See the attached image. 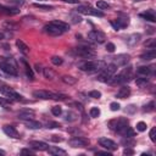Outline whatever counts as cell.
Segmentation results:
<instances>
[{
    "mask_svg": "<svg viewBox=\"0 0 156 156\" xmlns=\"http://www.w3.org/2000/svg\"><path fill=\"white\" fill-rule=\"evenodd\" d=\"M129 94H130V88H129L128 85H123V87H121V88L118 89V91H117V94H116V98H118V99H124V98L129 96Z\"/></svg>",
    "mask_w": 156,
    "mask_h": 156,
    "instance_id": "44dd1931",
    "label": "cell"
},
{
    "mask_svg": "<svg viewBox=\"0 0 156 156\" xmlns=\"http://www.w3.org/2000/svg\"><path fill=\"white\" fill-rule=\"evenodd\" d=\"M21 62H22V65L24 66V72H26V76L30 79V80H33L34 79V73H33V71H32V68H30V66L28 65V62L24 60V58H22L21 60Z\"/></svg>",
    "mask_w": 156,
    "mask_h": 156,
    "instance_id": "cb8c5ba5",
    "label": "cell"
},
{
    "mask_svg": "<svg viewBox=\"0 0 156 156\" xmlns=\"http://www.w3.org/2000/svg\"><path fill=\"white\" fill-rule=\"evenodd\" d=\"M136 1H141V0H136Z\"/></svg>",
    "mask_w": 156,
    "mask_h": 156,
    "instance_id": "be15d7a7",
    "label": "cell"
},
{
    "mask_svg": "<svg viewBox=\"0 0 156 156\" xmlns=\"http://www.w3.org/2000/svg\"><path fill=\"white\" fill-rule=\"evenodd\" d=\"M139 39H140V34H132V35H129V37L127 38V44L134 45L135 43L139 41Z\"/></svg>",
    "mask_w": 156,
    "mask_h": 156,
    "instance_id": "f546056e",
    "label": "cell"
},
{
    "mask_svg": "<svg viewBox=\"0 0 156 156\" xmlns=\"http://www.w3.org/2000/svg\"><path fill=\"white\" fill-rule=\"evenodd\" d=\"M35 69H37V72H43V68L40 65H35Z\"/></svg>",
    "mask_w": 156,
    "mask_h": 156,
    "instance_id": "680465c9",
    "label": "cell"
},
{
    "mask_svg": "<svg viewBox=\"0 0 156 156\" xmlns=\"http://www.w3.org/2000/svg\"><path fill=\"white\" fill-rule=\"evenodd\" d=\"M98 143H99L100 146H102L104 149H106V150H108V151H115V150H117V147H118L117 144H116L113 140H111V139H108V138H105V136L99 138Z\"/></svg>",
    "mask_w": 156,
    "mask_h": 156,
    "instance_id": "4fadbf2b",
    "label": "cell"
},
{
    "mask_svg": "<svg viewBox=\"0 0 156 156\" xmlns=\"http://www.w3.org/2000/svg\"><path fill=\"white\" fill-rule=\"evenodd\" d=\"M57 127H60V124L56 122H48L46 123V128H57Z\"/></svg>",
    "mask_w": 156,
    "mask_h": 156,
    "instance_id": "681fc988",
    "label": "cell"
},
{
    "mask_svg": "<svg viewBox=\"0 0 156 156\" xmlns=\"http://www.w3.org/2000/svg\"><path fill=\"white\" fill-rule=\"evenodd\" d=\"M129 60H130V56L128 54H119V55H117V56H115L112 58L111 63H113L115 66L119 67V66H126L129 62Z\"/></svg>",
    "mask_w": 156,
    "mask_h": 156,
    "instance_id": "5bb4252c",
    "label": "cell"
},
{
    "mask_svg": "<svg viewBox=\"0 0 156 156\" xmlns=\"http://www.w3.org/2000/svg\"><path fill=\"white\" fill-rule=\"evenodd\" d=\"M21 155H34V151L30 150V149H22Z\"/></svg>",
    "mask_w": 156,
    "mask_h": 156,
    "instance_id": "c3c4849f",
    "label": "cell"
},
{
    "mask_svg": "<svg viewBox=\"0 0 156 156\" xmlns=\"http://www.w3.org/2000/svg\"><path fill=\"white\" fill-rule=\"evenodd\" d=\"M127 126H129V122H128V119L124 118V117L115 118V119H111V121L108 122V127H110L112 130L117 132V133H119V132H121L123 128H126Z\"/></svg>",
    "mask_w": 156,
    "mask_h": 156,
    "instance_id": "ba28073f",
    "label": "cell"
},
{
    "mask_svg": "<svg viewBox=\"0 0 156 156\" xmlns=\"http://www.w3.org/2000/svg\"><path fill=\"white\" fill-rule=\"evenodd\" d=\"M0 106L4 107L5 110H10L11 108V100L7 99L6 96L5 98H0Z\"/></svg>",
    "mask_w": 156,
    "mask_h": 156,
    "instance_id": "f1b7e54d",
    "label": "cell"
},
{
    "mask_svg": "<svg viewBox=\"0 0 156 156\" xmlns=\"http://www.w3.org/2000/svg\"><path fill=\"white\" fill-rule=\"evenodd\" d=\"M121 144H122V145H124V146H133V145H134V140H133L132 138L123 136V139H122Z\"/></svg>",
    "mask_w": 156,
    "mask_h": 156,
    "instance_id": "d6a6232c",
    "label": "cell"
},
{
    "mask_svg": "<svg viewBox=\"0 0 156 156\" xmlns=\"http://www.w3.org/2000/svg\"><path fill=\"white\" fill-rule=\"evenodd\" d=\"M77 12L83 13V15H91V16H96V17H104V12H101L100 10H96L91 6H87V5H79L77 7Z\"/></svg>",
    "mask_w": 156,
    "mask_h": 156,
    "instance_id": "30bf717a",
    "label": "cell"
},
{
    "mask_svg": "<svg viewBox=\"0 0 156 156\" xmlns=\"http://www.w3.org/2000/svg\"><path fill=\"white\" fill-rule=\"evenodd\" d=\"M136 130H139V132L146 130V123L145 122H138L136 123Z\"/></svg>",
    "mask_w": 156,
    "mask_h": 156,
    "instance_id": "b9f144b4",
    "label": "cell"
},
{
    "mask_svg": "<svg viewBox=\"0 0 156 156\" xmlns=\"http://www.w3.org/2000/svg\"><path fill=\"white\" fill-rule=\"evenodd\" d=\"M110 24H111V26L113 27V29H116V30H119V29H121V28H119V26L117 24V22H116L115 20H113V21H111V22H110Z\"/></svg>",
    "mask_w": 156,
    "mask_h": 156,
    "instance_id": "f907efd6",
    "label": "cell"
},
{
    "mask_svg": "<svg viewBox=\"0 0 156 156\" xmlns=\"http://www.w3.org/2000/svg\"><path fill=\"white\" fill-rule=\"evenodd\" d=\"M135 110H136V107H135L134 105H129V106H127L126 112H127V113H134V112H135Z\"/></svg>",
    "mask_w": 156,
    "mask_h": 156,
    "instance_id": "7dc6e473",
    "label": "cell"
},
{
    "mask_svg": "<svg viewBox=\"0 0 156 156\" xmlns=\"http://www.w3.org/2000/svg\"><path fill=\"white\" fill-rule=\"evenodd\" d=\"M150 139H151V141H156V128H151V130H150Z\"/></svg>",
    "mask_w": 156,
    "mask_h": 156,
    "instance_id": "f6af8a7d",
    "label": "cell"
},
{
    "mask_svg": "<svg viewBox=\"0 0 156 156\" xmlns=\"http://www.w3.org/2000/svg\"><path fill=\"white\" fill-rule=\"evenodd\" d=\"M2 39H4V34H2V33H0V41H1Z\"/></svg>",
    "mask_w": 156,
    "mask_h": 156,
    "instance_id": "94428289",
    "label": "cell"
},
{
    "mask_svg": "<svg viewBox=\"0 0 156 156\" xmlns=\"http://www.w3.org/2000/svg\"><path fill=\"white\" fill-rule=\"evenodd\" d=\"M105 67V62L100 61V60H88L84 62H80L78 65V68L83 72H88V73H93L96 71H101Z\"/></svg>",
    "mask_w": 156,
    "mask_h": 156,
    "instance_id": "7a4b0ae2",
    "label": "cell"
},
{
    "mask_svg": "<svg viewBox=\"0 0 156 156\" xmlns=\"http://www.w3.org/2000/svg\"><path fill=\"white\" fill-rule=\"evenodd\" d=\"M123 154H124V155H133V154H134V150H133V149H128V147H126V149L123 150Z\"/></svg>",
    "mask_w": 156,
    "mask_h": 156,
    "instance_id": "816d5d0a",
    "label": "cell"
},
{
    "mask_svg": "<svg viewBox=\"0 0 156 156\" xmlns=\"http://www.w3.org/2000/svg\"><path fill=\"white\" fill-rule=\"evenodd\" d=\"M72 18H73V22H74V23L82 21V17H79V16H72Z\"/></svg>",
    "mask_w": 156,
    "mask_h": 156,
    "instance_id": "9f6ffc18",
    "label": "cell"
},
{
    "mask_svg": "<svg viewBox=\"0 0 156 156\" xmlns=\"http://www.w3.org/2000/svg\"><path fill=\"white\" fill-rule=\"evenodd\" d=\"M2 130H4V133H5L6 135H9V136H11V138H15V139H18V138H20L18 132H17L16 128L12 127V126H4V127H2Z\"/></svg>",
    "mask_w": 156,
    "mask_h": 156,
    "instance_id": "ac0fdd59",
    "label": "cell"
},
{
    "mask_svg": "<svg viewBox=\"0 0 156 156\" xmlns=\"http://www.w3.org/2000/svg\"><path fill=\"white\" fill-rule=\"evenodd\" d=\"M154 73V67H149V66H140L136 68V74L139 77H149L150 74Z\"/></svg>",
    "mask_w": 156,
    "mask_h": 156,
    "instance_id": "9a60e30c",
    "label": "cell"
},
{
    "mask_svg": "<svg viewBox=\"0 0 156 156\" xmlns=\"http://www.w3.org/2000/svg\"><path fill=\"white\" fill-rule=\"evenodd\" d=\"M34 7L43 9V10H46V11H50V10L54 9V6H50V5H41V4H34Z\"/></svg>",
    "mask_w": 156,
    "mask_h": 156,
    "instance_id": "60d3db41",
    "label": "cell"
},
{
    "mask_svg": "<svg viewBox=\"0 0 156 156\" xmlns=\"http://www.w3.org/2000/svg\"><path fill=\"white\" fill-rule=\"evenodd\" d=\"M43 29H44V32H45L46 34H49V35H61V34H63L65 32H68V30H69V26H68V23H66V22L55 20V21H51L50 23L45 24Z\"/></svg>",
    "mask_w": 156,
    "mask_h": 156,
    "instance_id": "6da1fadb",
    "label": "cell"
},
{
    "mask_svg": "<svg viewBox=\"0 0 156 156\" xmlns=\"http://www.w3.org/2000/svg\"><path fill=\"white\" fill-rule=\"evenodd\" d=\"M51 113H52L54 116H60V115L62 113V107H61V106H54V107L51 108Z\"/></svg>",
    "mask_w": 156,
    "mask_h": 156,
    "instance_id": "f35d334b",
    "label": "cell"
},
{
    "mask_svg": "<svg viewBox=\"0 0 156 156\" xmlns=\"http://www.w3.org/2000/svg\"><path fill=\"white\" fill-rule=\"evenodd\" d=\"M139 16H140L141 18L146 20V21H150V22H155V21H156L155 11H154L152 9H150V10H146L145 12H141V13H140Z\"/></svg>",
    "mask_w": 156,
    "mask_h": 156,
    "instance_id": "ffe728a7",
    "label": "cell"
},
{
    "mask_svg": "<svg viewBox=\"0 0 156 156\" xmlns=\"http://www.w3.org/2000/svg\"><path fill=\"white\" fill-rule=\"evenodd\" d=\"M0 91L2 93L4 96H6L7 99H10L11 101H22L23 100V96L20 95L17 91H15L12 88H10L9 85H6L5 83H2L0 85Z\"/></svg>",
    "mask_w": 156,
    "mask_h": 156,
    "instance_id": "8992f818",
    "label": "cell"
},
{
    "mask_svg": "<svg viewBox=\"0 0 156 156\" xmlns=\"http://www.w3.org/2000/svg\"><path fill=\"white\" fill-rule=\"evenodd\" d=\"M5 154H6V152H5V151H4V150H1V149H0V155H1V156H4V155H5Z\"/></svg>",
    "mask_w": 156,
    "mask_h": 156,
    "instance_id": "91938a15",
    "label": "cell"
},
{
    "mask_svg": "<svg viewBox=\"0 0 156 156\" xmlns=\"http://www.w3.org/2000/svg\"><path fill=\"white\" fill-rule=\"evenodd\" d=\"M2 26H4V28H5V29H9V30H10V29H11V30H15V29L17 28V27H16V24H15V23H12V22H5Z\"/></svg>",
    "mask_w": 156,
    "mask_h": 156,
    "instance_id": "ab89813d",
    "label": "cell"
},
{
    "mask_svg": "<svg viewBox=\"0 0 156 156\" xmlns=\"http://www.w3.org/2000/svg\"><path fill=\"white\" fill-rule=\"evenodd\" d=\"M61 80H62L63 83L68 84V85H73V84L77 83V79H76L74 77H72V76H62Z\"/></svg>",
    "mask_w": 156,
    "mask_h": 156,
    "instance_id": "83f0119b",
    "label": "cell"
},
{
    "mask_svg": "<svg viewBox=\"0 0 156 156\" xmlns=\"http://www.w3.org/2000/svg\"><path fill=\"white\" fill-rule=\"evenodd\" d=\"M89 115H90V117L96 118V117H99V116H100V110H99L98 107H91V108H90V111H89Z\"/></svg>",
    "mask_w": 156,
    "mask_h": 156,
    "instance_id": "8d00e7d4",
    "label": "cell"
},
{
    "mask_svg": "<svg viewBox=\"0 0 156 156\" xmlns=\"http://www.w3.org/2000/svg\"><path fill=\"white\" fill-rule=\"evenodd\" d=\"M155 110V102L154 101H150L147 105H145L144 107H143V111L144 112H151V111H154Z\"/></svg>",
    "mask_w": 156,
    "mask_h": 156,
    "instance_id": "e575fe53",
    "label": "cell"
},
{
    "mask_svg": "<svg viewBox=\"0 0 156 156\" xmlns=\"http://www.w3.org/2000/svg\"><path fill=\"white\" fill-rule=\"evenodd\" d=\"M51 140H54V141H62L63 139L61 136H58V135H51Z\"/></svg>",
    "mask_w": 156,
    "mask_h": 156,
    "instance_id": "db71d44e",
    "label": "cell"
},
{
    "mask_svg": "<svg viewBox=\"0 0 156 156\" xmlns=\"http://www.w3.org/2000/svg\"><path fill=\"white\" fill-rule=\"evenodd\" d=\"M110 108H111V111H118L121 108V105L118 102H111L110 104Z\"/></svg>",
    "mask_w": 156,
    "mask_h": 156,
    "instance_id": "ee69618b",
    "label": "cell"
},
{
    "mask_svg": "<svg viewBox=\"0 0 156 156\" xmlns=\"http://www.w3.org/2000/svg\"><path fill=\"white\" fill-rule=\"evenodd\" d=\"M132 77H133V69L130 66H128V67L123 68L118 74H116V76L113 74L110 84H123V83H127Z\"/></svg>",
    "mask_w": 156,
    "mask_h": 156,
    "instance_id": "3957f363",
    "label": "cell"
},
{
    "mask_svg": "<svg viewBox=\"0 0 156 156\" xmlns=\"http://www.w3.org/2000/svg\"><path fill=\"white\" fill-rule=\"evenodd\" d=\"M51 62H52L55 66H60V65H62L63 60H62L60 56H52V57H51Z\"/></svg>",
    "mask_w": 156,
    "mask_h": 156,
    "instance_id": "74e56055",
    "label": "cell"
},
{
    "mask_svg": "<svg viewBox=\"0 0 156 156\" xmlns=\"http://www.w3.org/2000/svg\"><path fill=\"white\" fill-rule=\"evenodd\" d=\"M33 96L37 99H43V100H65L67 98L65 95L56 94V93H52L49 90H34Z\"/></svg>",
    "mask_w": 156,
    "mask_h": 156,
    "instance_id": "5b68a950",
    "label": "cell"
},
{
    "mask_svg": "<svg viewBox=\"0 0 156 156\" xmlns=\"http://www.w3.org/2000/svg\"><path fill=\"white\" fill-rule=\"evenodd\" d=\"M116 71H117V66H115L113 63L105 65V67L101 69V72L96 77V79L99 82H102V83H110L111 82V78L116 73Z\"/></svg>",
    "mask_w": 156,
    "mask_h": 156,
    "instance_id": "277c9868",
    "label": "cell"
},
{
    "mask_svg": "<svg viewBox=\"0 0 156 156\" xmlns=\"http://www.w3.org/2000/svg\"><path fill=\"white\" fill-rule=\"evenodd\" d=\"M61 1L68 2V4H78V2H79V0H61Z\"/></svg>",
    "mask_w": 156,
    "mask_h": 156,
    "instance_id": "6f0895ef",
    "label": "cell"
},
{
    "mask_svg": "<svg viewBox=\"0 0 156 156\" xmlns=\"http://www.w3.org/2000/svg\"><path fill=\"white\" fill-rule=\"evenodd\" d=\"M115 21L117 22V24L119 26V28H124V27H127L128 23H129L128 18H117V20H115Z\"/></svg>",
    "mask_w": 156,
    "mask_h": 156,
    "instance_id": "836d02e7",
    "label": "cell"
},
{
    "mask_svg": "<svg viewBox=\"0 0 156 156\" xmlns=\"http://www.w3.org/2000/svg\"><path fill=\"white\" fill-rule=\"evenodd\" d=\"M17 117L18 119H29V118H33L34 117V111L33 110H29V108H23L18 113H17Z\"/></svg>",
    "mask_w": 156,
    "mask_h": 156,
    "instance_id": "e0dca14e",
    "label": "cell"
},
{
    "mask_svg": "<svg viewBox=\"0 0 156 156\" xmlns=\"http://www.w3.org/2000/svg\"><path fill=\"white\" fill-rule=\"evenodd\" d=\"M89 96L94 98V99H99V98H101V93L98 90H91V91H89Z\"/></svg>",
    "mask_w": 156,
    "mask_h": 156,
    "instance_id": "7bdbcfd3",
    "label": "cell"
},
{
    "mask_svg": "<svg viewBox=\"0 0 156 156\" xmlns=\"http://www.w3.org/2000/svg\"><path fill=\"white\" fill-rule=\"evenodd\" d=\"M16 46L18 48L20 52H22L23 55H28V54H29V46H28L27 44H24L21 39L16 40Z\"/></svg>",
    "mask_w": 156,
    "mask_h": 156,
    "instance_id": "603a6c76",
    "label": "cell"
},
{
    "mask_svg": "<svg viewBox=\"0 0 156 156\" xmlns=\"http://www.w3.org/2000/svg\"><path fill=\"white\" fill-rule=\"evenodd\" d=\"M0 69H1L2 72H5L6 74H9V76L16 77V76L18 74V73H17L16 65H15L12 61H9V60L0 61Z\"/></svg>",
    "mask_w": 156,
    "mask_h": 156,
    "instance_id": "9c48e42d",
    "label": "cell"
},
{
    "mask_svg": "<svg viewBox=\"0 0 156 156\" xmlns=\"http://www.w3.org/2000/svg\"><path fill=\"white\" fill-rule=\"evenodd\" d=\"M50 155H66V151L63 150V149H60V147H57V146H51V147H48V150H46Z\"/></svg>",
    "mask_w": 156,
    "mask_h": 156,
    "instance_id": "484cf974",
    "label": "cell"
},
{
    "mask_svg": "<svg viewBox=\"0 0 156 156\" xmlns=\"http://www.w3.org/2000/svg\"><path fill=\"white\" fill-rule=\"evenodd\" d=\"M29 146L34 150H39V151H45L48 150L49 145L44 141H39V140H33V141H29Z\"/></svg>",
    "mask_w": 156,
    "mask_h": 156,
    "instance_id": "2e32d148",
    "label": "cell"
},
{
    "mask_svg": "<svg viewBox=\"0 0 156 156\" xmlns=\"http://www.w3.org/2000/svg\"><path fill=\"white\" fill-rule=\"evenodd\" d=\"M72 52L76 56H79V57H83V58H93L95 56V51L91 48H88V46H78V48H74L72 50Z\"/></svg>",
    "mask_w": 156,
    "mask_h": 156,
    "instance_id": "52a82bcc",
    "label": "cell"
},
{
    "mask_svg": "<svg viewBox=\"0 0 156 156\" xmlns=\"http://www.w3.org/2000/svg\"><path fill=\"white\" fill-rule=\"evenodd\" d=\"M68 144L72 147H84V146L89 145V139H87L84 136H73L68 140Z\"/></svg>",
    "mask_w": 156,
    "mask_h": 156,
    "instance_id": "7c38bea8",
    "label": "cell"
},
{
    "mask_svg": "<svg viewBox=\"0 0 156 156\" xmlns=\"http://www.w3.org/2000/svg\"><path fill=\"white\" fill-rule=\"evenodd\" d=\"M9 4H15V5H22L23 1L22 0H7Z\"/></svg>",
    "mask_w": 156,
    "mask_h": 156,
    "instance_id": "f5cc1de1",
    "label": "cell"
},
{
    "mask_svg": "<svg viewBox=\"0 0 156 156\" xmlns=\"http://www.w3.org/2000/svg\"><path fill=\"white\" fill-rule=\"evenodd\" d=\"M39 1H46V0H39Z\"/></svg>",
    "mask_w": 156,
    "mask_h": 156,
    "instance_id": "6125c7cd",
    "label": "cell"
},
{
    "mask_svg": "<svg viewBox=\"0 0 156 156\" xmlns=\"http://www.w3.org/2000/svg\"><path fill=\"white\" fill-rule=\"evenodd\" d=\"M155 57H156V50L155 49H149V50H146V52H144V54L140 55V58L141 60H145V61L154 60Z\"/></svg>",
    "mask_w": 156,
    "mask_h": 156,
    "instance_id": "7402d4cb",
    "label": "cell"
},
{
    "mask_svg": "<svg viewBox=\"0 0 156 156\" xmlns=\"http://www.w3.org/2000/svg\"><path fill=\"white\" fill-rule=\"evenodd\" d=\"M43 73H44V76H45L46 79H54L56 77V72L52 71L51 68H44L43 69Z\"/></svg>",
    "mask_w": 156,
    "mask_h": 156,
    "instance_id": "4316f807",
    "label": "cell"
},
{
    "mask_svg": "<svg viewBox=\"0 0 156 156\" xmlns=\"http://www.w3.org/2000/svg\"><path fill=\"white\" fill-rule=\"evenodd\" d=\"M88 39H89L90 41H93V43L101 44V43L105 41L106 35H105L102 32H100V30H90V32L88 33Z\"/></svg>",
    "mask_w": 156,
    "mask_h": 156,
    "instance_id": "8fae6325",
    "label": "cell"
},
{
    "mask_svg": "<svg viewBox=\"0 0 156 156\" xmlns=\"http://www.w3.org/2000/svg\"><path fill=\"white\" fill-rule=\"evenodd\" d=\"M96 7H98L99 10H107V9H110L111 6H110V4H107L106 1H104V0H99V1L96 2Z\"/></svg>",
    "mask_w": 156,
    "mask_h": 156,
    "instance_id": "1f68e13d",
    "label": "cell"
},
{
    "mask_svg": "<svg viewBox=\"0 0 156 156\" xmlns=\"http://www.w3.org/2000/svg\"><path fill=\"white\" fill-rule=\"evenodd\" d=\"M135 83H136L138 87L144 88V87H146L149 84V79H147V77H139V78H136Z\"/></svg>",
    "mask_w": 156,
    "mask_h": 156,
    "instance_id": "4dcf8cb0",
    "label": "cell"
},
{
    "mask_svg": "<svg viewBox=\"0 0 156 156\" xmlns=\"http://www.w3.org/2000/svg\"><path fill=\"white\" fill-rule=\"evenodd\" d=\"M96 155H107V156H111V152L107 150V151H98Z\"/></svg>",
    "mask_w": 156,
    "mask_h": 156,
    "instance_id": "11a10c76",
    "label": "cell"
},
{
    "mask_svg": "<svg viewBox=\"0 0 156 156\" xmlns=\"http://www.w3.org/2000/svg\"><path fill=\"white\" fill-rule=\"evenodd\" d=\"M76 118H77V115L74 112H72V111H67L65 113V119L66 121H74Z\"/></svg>",
    "mask_w": 156,
    "mask_h": 156,
    "instance_id": "d590c367",
    "label": "cell"
},
{
    "mask_svg": "<svg viewBox=\"0 0 156 156\" xmlns=\"http://www.w3.org/2000/svg\"><path fill=\"white\" fill-rule=\"evenodd\" d=\"M23 124L29 128V129H40L41 128V123L38 122V121H34L33 118H29V119H23Z\"/></svg>",
    "mask_w": 156,
    "mask_h": 156,
    "instance_id": "d6986e66",
    "label": "cell"
},
{
    "mask_svg": "<svg viewBox=\"0 0 156 156\" xmlns=\"http://www.w3.org/2000/svg\"><path fill=\"white\" fill-rule=\"evenodd\" d=\"M118 134H121L122 136H128V138H133L134 135H135V132L129 127V126H127L126 128H123Z\"/></svg>",
    "mask_w": 156,
    "mask_h": 156,
    "instance_id": "d4e9b609",
    "label": "cell"
},
{
    "mask_svg": "<svg viewBox=\"0 0 156 156\" xmlns=\"http://www.w3.org/2000/svg\"><path fill=\"white\" fill-rule=\"evenodd\" d=\"M0 58H1V57H0Z\"/></svg>",
    "mask_w": 156,
    "mask_h": 156,
    "instance_id": "e7e4bbea",
    "label": "cell"
},
{
    "mask_svg": "<svg viewBox=\"0 0 156 156\" xmlns=\"http://www.w3.org/2000/svg\"><path fill=\"white\" fill-rule=\"evenodd\" d=\"M115 49H116V48H115V44H113V43H107V44H106V50H107L108 52H113Z\"/></svg>",
    "mask_w": 156,
    "mask_h": 156,
    "instance_id": "bcb514c9",
    "label": "cell"
}]
</instances>
